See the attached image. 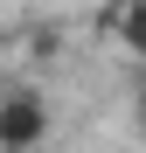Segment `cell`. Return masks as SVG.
<instances>
[{
  "label": "cell",
  "mask_w": 146,
  "mask_h": 153,
  "mask_svg": "<svg viewBox=\"0 0 146 153\" xmlns=\"http://www.w3.org/2000/svg\"><path fill=\"white\" fill-rule=\"evenodd\" d=\"M49 139H56V105H49V91L28 84V76L0 84V153H42Z\"/></svg>",
  "instance_id": "cell-1"
},
{
  "label": "cell",
  "mask_w": 146,
  "mask_h": 153,
  "mask_svg": "<svg viewBox=\"0 0 146 153\" xmlns=\"http://www.w3.org/2000/svg\"><path fill=\"white\" fill-rule=\"evenodd\" d=\"M97 28H104V42L132 70H146V0H111V7L97 14Z\"/></svg>",
  "instance_id": "cell-2"
},
{
  "label": "cell",
  "mask_w": 146,
  "mask_h": 153,
  "mask_svg": "<svg viewBox=\"0 0 146 153\" xmlns=\"http://www.w3.org/2000/svg\"><path fill=\"white\" fill-rule=\"evenodd\" d=\"M132 118H139V139H146V84H139V105H132Z\"/></svg>",
  "instance_id": "cell-3"
},
{
  "label": "cell",
  "mask_w": 146,
  "mask_h": 153,
  "mask_svg": "<svg viewBox=\"0 0 146 153\" xmlns=\"http://www.w3.org/2000/svg\"><path fill=\"white\" fill-rule=\"evenodd\" d=\"M139 84H146V70H139Z\"/></svg>",
  "instance_id": "cell-4"
}]
</instances>
